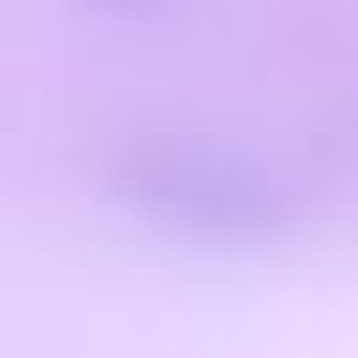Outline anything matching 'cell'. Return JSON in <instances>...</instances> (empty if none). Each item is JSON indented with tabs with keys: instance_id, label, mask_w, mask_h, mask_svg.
Wrapping results in <instances>:
<instances>
[{
	"instance_id": "6da1fadb",
	"label": "cell",
	"mask_w": 358,
	"mask_h": 358,
	"mask_svg": "<svg viewBox=\"0 0 358 358\" xmlns=\"http://www.w3.org/2000/svg\"><path fill=\"white\" fill-rule=\"evenodd\" d=\"M112 190L134 213L196 241H263L291 218V201L263 162L190 140H151L123 151Z\"/></svg>"
},
{
	"instance_id": "7a4b0ae2",
	"label": "cell",
	"mask_w": 358,
	"mask_h": 358,
	"mask_svg": "<svg viewBox=\"0 0 358 358\" xmlns=\"http://www.w3.org/2000/svg\"><path fill=\"white\" fill-rule=\"evenodd\" d=\"M95 6H151V0H95Z\"/></svg>"
}]
</instances>
